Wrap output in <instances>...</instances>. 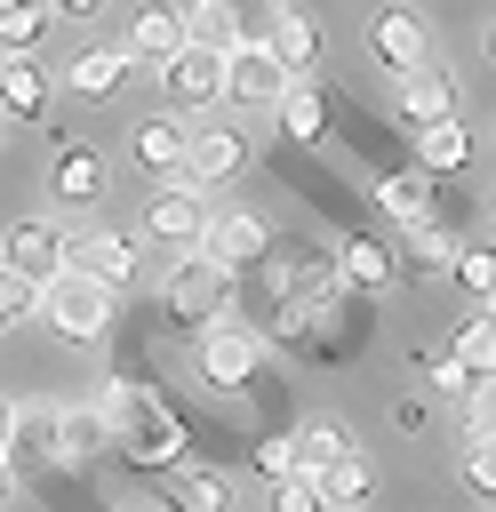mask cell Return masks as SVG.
<instances>
[{
  "label": "cell",
  "mask_w": 496,
  "mask_h": 512,
  "mask_svg": "<svg viewBox=\"0 0 496 512\" xmlns=\"http://www.w3.org/2000/svg\"><path fill=\"white\" fill-rule=\"evenodd\" d=\"M256 464H264V480H288V440H264Z\"/></svg>",
  "instance_id": "cell-39"
},
{
  "label": "cell",
  "mask_w": 496,
  "mask_h": 512,
  "mask_svg": "<svg viewBox=\"0 0 496 512\" xmlns=\"http://www.w3.org/2000/svg\"><path fill=\"white\" fill-rule=\"evenodd\" d=\"M168 496H176V512H232V472H216V464H168Z\"/></svg>",
  "instance_id": "cell-17"
},
{
  "label": "cell",
  "mask_w": 496,
  "mask_h": 512,
  "mask_svg": "<svg viewBox=\"0 0 496 512\" xmlns=\"http://www.w3.org/2000/svg\"><path fill=\"white\" fill-rule=\"evenodd\" d=\"M96 440H104V424H96L88 408H56V456H64V464H80Z\"/></svg>",
  "instance_id": "cell-33"
},
{
  "label": "cell",
  "mask_w": 496,
  "mask_h": 512,
  "mask_svg": "<svg viewBox=\"0 0 496 512\" xmlns=\"http://www.w3.org/2000/svg\"><path fill=\"white\" fill-rule=\"evenodd\" d=\"M256 368H264V336H256L240 312L208 320V336H200V376H208L216 392H232V384H248Z\"/></svg>",
  "instance_id": "cell-3"
},
{
  "label": "cell",
  "mask_w": 496,
  "mask_h": 512,
  "mask_svg": "<svg viewBox=\"0 0 496 512\" xmlns=\"http://www.w3.org/2000/svg\"><path fill=\"white\" fill-rule=\"evenodd\" d=\"M104 176H112V168H104V152H96V144H64V152H56V168H48V192H56L64 208H88V200L104 192Z\"/></svg>",
  "instance_id": "cell-13"
},
{
  "label": "cell",
  "mask_w": 496,
  "mask_h": 512,
  "mask_svg": "<svg viewBox=\"0 0 496 512\" xmlns=\"http://www.w3.org/2000/svg\"><path fill=\"white\" fill-rule=\"evenodd\" d=\"M256 48H264L288 80H304V72L320 64V24H312L304 8H272V16H264V32H256Z\"/></svg>",
  "instance_id": "cell-9"
},
{
  "label": "cell",
  "mask_w": 496,
  "mask_h": 512,
  "mask_svg": "<svg viewBox=\"0 0 496 512\" xmlns=\"http://www.w3.org/2000/svg\"><path fill=\"white\" fill-rule=\"evenodd\" d=\"M344 448H352V432H336V424H304V432L288 440V472H296V480H320Z\"/></svg>",
  "instance_id": "cell-23"
},
{
  "label": "cell",
  "mask_w": 496,
  "mask_h": 512,
  "mask_svg": "<svg viewBox=\"0 0 496 512\" xmlns=\"http://www.w3.org/2000/svg\"><path fill=\"white\" fill-rule=\"evenodd\" d=\"M224 296H232V272H216L200 248L176 256L168 280H160V304H168L176 320H224Z\"/></svg>",
  "instance_id": "cell-4"
},
{
  "label": "cell",
  "mask_w": 496,
  "mask_h": 512,
  "mask_svg": "<svg viewBox=\"0 0 496 512\" xmlns=\"http://www.w3.org/2000/svg\"><path fill=\"white\" fill-rule=\"evenodd\" d=\"M312 488H320V512H328V504L360 512V504H368V488H376V480H368V456H360V440H352V448H344V456H336V464H328Z\"/></svg>",
  "instance_id": "cell-21"
},
{
  "label": "cell",
  "mask_w": 496,
  "mask_h": 512,
  "mask_svg": "<svg viewBox=\"0 0 496 512\" xmlns=\"http://www.w3.org/2000/svg\"><path fill=\"white\" fill-rule=\"evenodd\" d=\"M272 112H280V128H288V136H304V144L328 128V104H320V88H312V80H288Z\"/></svg>",
  "instance_id": "cell-27"
},
{
  "label": "cell",
  "mask_w": 496,
  "mask_h": 512,
  "mask_svg": "<svg viewBox=\"0 0 496 512\" xmlns=\"http://www.w3.org/2000/svg\"><path fill=\"white\" fill-rule=\"evenodd\" d=\"M56 472V408H16V440H8V472Z\"/></svg>",
  "instance_id": "cell-19"
},
{
  "label": "cell",
  "mask_w": 496,
  "mask_h": 512,
  "mask_svg": "<svg viewBox=\"0 0 496 512\" xmlns=\"http://www.w3.org/2000/svg\"><path fill=\"white\" fill-rule=\"evenodd\" d=\"M136 160L144 168H184V120L176 112H152V120H136Z\"/></svg>",
  "instance_id": "cell-24"
},
{
  "label": "cell",
  "mask_w": 496,
  "mask_h": 512,
  "mask_svg": "<svg viewBox=\"0 0 496 512\" xmlns=\"http://www.w3.org/2000/svg\"><path fill=\"white\" fill-rule=\"evenodd\" d=\"M112 304H120V296H104L96 280L56 272V280H40V304H32V312H40V320H48L64 344H96V336L112 328Z\"/></svg>",
  "instance_id": "cell-1"
},
{
  "label": "cell",
  "mask_w": 496,
  "mask_h": 512,
  "mask_svg": "<svg viewBox=\"0 0 496 512\" xmlns=\"http://www.w3.org/2000/svg\"><path fill=\"white\" fill-rule=\"evenodd\" d=\"M8 496H16V472H8V464H0V504H8Z\"/></svg>",
  "instance_id": "cell-41"
},
{
  "label": "cell",
  "mask_w": 496,
  "mask_h": 512,
  "mask_svg": "<svg viewBox=\"0 0 496 512\" xmlns=\"http://www.w3.org/2000/svg\"><path fill=\"white\" fill-rule=\"evenodd\" d=\"M128 64H168L176 48H184V16L176 8H136V24H128Z\"/></svg>",
  "instance_id": "cell-18"
},
{
  "label": "cell",
  "mask_w": 496,
  "mask_h": 512,
  "mask_svg": "<svg viewBox=\"0 0 496 512\" xmlns=\"http://www.w3.org/2000/svg\"><path fill=\"white\" fill-rule=\"evenodd\" d=\"M144 232L192 256V248H200V232H208V192H192V184H168V192H152V200H144Z\"/></svg>",
  "instance_id": "cell-8"
},
{
  "label": "cell",
  "mask_w": 496,
  "mask_h": 512,
  "mask_svg": "<svg viewBox=\"0 0 496 512\" xmlns=\"http://www.w3.org/2000/svg\"><path fill=\"white\" fill-rule=\"evenodd\" d=\"M128 72H136V64H128V48H112V40H104V48H80L64 80H72L80 96H112V88H120Z\"/></svg>",
  "instance_id": "cell-22"
},
{
  "label": "cell",
  "mask_w": 496,
  "mask_h": 512,
  "mask_svg": "<svg viewBox=\"0 0 496 512\" xmlns=\"http://www.w3.org/2000/svg\"><path fill=\"white\" fill-rule=\"evenodd\" d=\"M64 272H80V280H96L104 296H120V288L136 280V240H128V232H80V240H64Z\"/></svg>",
  "instance_id": "cell-7"
},
{
  "label": "cell",
  "mask_w": 496,
  "mask_h": 512,
  "mask_svg": "<svg viewBox=\"0 0 496 512\" xmlns=\"http://www.w3.org/2000/svg\"><path fill=\"white\" fill-rule=\"evenodd\" d=\"M0 272H16V280H56L64 272V224L56 216H16L8 224V240H0Z\"/></svg>",
  "instance_id": "cell-6"
},
{
  "label": "cell",
  "mask_w": 496,
  "mask_h": 512,
  "mask_svg": "<svg viewBox=\"0 0 496 512\" xmlns=\"http://www.w3.org/2000/svg\"><path fill=\"white\" fill-rule=\"evenodd\" d=\"M368 48L384 56V72H424V64H432V32H424V16H408V8H376V16H368Z\"/></svg>",
  "instance_id": "cell-10"
},
{
  "label": "cell",
  "mask_w": 496,
  "mask_h": 512,
  "mask_svg": "<svg viewBox=\"0 0 496 512\" xmlns=\"http://www.w3.org/2000/svg\"><path fill=\"white\" fill-rule=\"evenodd\" d=\"M456 280H464L472 296H488V280H496V256H488V248H456Z\"/></svg>",
  "instance_id": "cell-36"
},
{
  "label": "cell",
  "mask_w": 496,
  "mask_h": 512,
  "mask_svg": "<svg viewBox=\"0 0 496 512\" xmlns=\"http://www.w3.org/2000/svg\"><path fill=\"white\" fill-rule=\"evenodd\" d=\"M272 280H280V296H288V304H304V312H312V304L328 296V280H336V272H328V256H320V248H288V256L272 264Z\"/></svg>",
  "instance_id": "cell-20"
},
{
  "label": "cell",
  "mask_w": 496,
  "mask_h": 512,
  "mask_svg": "<svg viewBox=\"0 0 496 512\" xmlns=\"http://www.w3.org/2000/svg\"><path fill=\"white\" fill-rule=\"evenodd\" d=\"M280 88H288V72H280L256 40H240V48L224 56V96H232V104H280Z\"/></svg>",
  "instance_id": "cell-12"
},
{
  "label": "cell",
  "mask_w": 496,
  "mask_h": 512,
  "mask_svg": "<svg viewBox=\"0 0 496 512\" xmlns=\"http://www.w3.org/2000/svg\"><path fill=\"white\" fill-rule=\"evenodd\" d=\"M400 112H408L416 128H440V120H456V80H448L440 64H424V72H400Z\"/></svg>",
  "instance_id": "cell-15"
},
{
  "label": "cell",
  "mask_w": 496,
  "mask_h": 512,
  "mask_svg": "<svg viewBox=\"0 0 496 512\" xmlns=\"http://www.w3.org/2000/svg\"><path fill=\"white\" fill-rule=\"evenodd\" d=\"M8 440H16V400L0 392V464H8Z\"/></svg>",
  "instance_id": "cell-40"
},
{
  "label": "cell",
  "mask_w": 496,
  "mask_h": 512,
  "mask_svg": "<svg viewBox=\"0 0 496 512\" xmlns=\"http://www.w3.org/2000/svg\"><path fill=\"white\" fill-rule=\"evenodd\" d=\"M160 88H168L176 104H192V112H216V96H224V56L176 48V56L160 64Z\"/></svg>",
  "instance_id": "cell-11"
},
{
  "label": "cell",
  "mask_w": 496,
  "mask_h": 512,
  "mask_svg": "<svg viewBox=\"0 0 496 512\" xmlns=\"http://www.w3.org/2000/svg\"><path fill=\"white\" fill-rule=\"evenodd\" d=\"M472 160V136L456 128V120H440V128H416V168L424 176H456Z\"/></svg>",
  "instance_id": "cell-25"
},
{
  "label": "cell",
  "mask_w": 496,
  "mask_h": 512,
  "mask_svg": "<svg viewBox=\"0 0 496 512\" xmlns=\"http://www.w3.org/2000/svg\"><path fill=\"white\" fill-rule=\"evenodd\" d=\"M432 384H440V392H448V400H456V392H464V384H472V376H464V368H456V360H448V352H440V360H432Z\"/></svg>",
  "instance_id": "cell-38"
},
{
  "label": "cell",
  "mask_w": 496,
  "mask_h": 512,
  "mask_svg": "<svg viewBox=\"0 0 496 512\" xmlns=\"http://www.w3.org/2000/svg\"><path fill=\"white\" fill-rule=\"evenodd\" d=\"M128 448H136V464H184V432H176V416L160 408V400H144L136 416H128Z\"/></svg>",
  "instance_id": "cell-16"
},
{
  "label": "cell",
  "mask_w": 496,
  "mask_h": 512,
  "mask_svg": "<svg viewBox=\"0 0 496 512\" xmlns=\"http://www.w3.org/2000/svg\"><path fill=\"white\" fill-rule=\"evenodd\" d=\"M112 512H136V504H112Z\"/></svg>",
  "instance_id": "cell-42"
},
{
  "label": "cell",
  "mask_w": 496,
  "mask_h": 512,
  "mask_svg": "<svg viewBox=\"0 0 496 512\" xmlns=\"http://www.w3.org/2000/svg\"><path fill=\"white\" fill-rule=\"evenodd\" d=\"M48 104V80L32 56H0V112H40Z\"/></svg>",
  "instance_id": "cell-29"
},
{
  "label": "cell",
  "mask_w": 496,
  "mask_h": 512,
  "mask_svg": "<svg viewBox=\"0 0 496 512\" xmlns=\"http://www.w3.org/2000/svg\"><path fill=\"white\" fill-rule=\"evenodd\" d=\"M48 16H56V8H16V0H8V8H0V56H32V40L48 32Z\"/></svg>",
  "instance_id": "cell-31"
},
{
  "label": "cell",
  "mask_w": 496,
  "mask_h": 512,
  "mask_svg": "<svg viewBox=\"0 0 496 512\" xmlns=\"http://www.w3.org/2000/svg\"><path fill=\"white\" fill-rule=\"evenodd\" d=\"M184 16V48H200V56H232L248 32H240V8H224V0H192V8H176Z\"/></svg>",
  "instance_id": "cell-14"
},
{
  "label": "cell",
  "mask_w": 496,
  "mask_h": 512,
  "mask_svg": "<svg viewBox=\"0 0 496 512\" xmlns=\"http://www.w3.org/2000/svg\"><path fill=\"white\" fill-rule=\"evenodd\" d=\"M336 264H344V280H352V288H384V280H392V256H384L376 240H344V256H336Z\"/></svg>",
  "instance_id": "cell-32"
},
{
  "label": "cell",
  "mask_w": 496,
  "mask_h": 512,
  "mask_svg": "<svg viewBox=\"0 0 496 512\" xmlns=\"http://www.w3.org/2000/svg\"><path fill=\"white\" fill-rule=\"evenodd\" d=\"M448 360L472 376V384H488V368H496V320L488 312H472L464 328H456V344H448Z\"/></svg>",
  "instance_id": "cell-26"
},
{
  "label": "cell",
  "mask_w": 496,
  "mask_h": 512,
  "mask_svg": "<svg viewBox=\"0 0 496 512\" xmlns=\"http://www.w3.org/2000/svg\"><path fill=\"white\" fill-rule=\"evenodd\" d=\"M456 480H464L472 496H488V488H496V464H488V440H464V448H456Z\"/></svg>",
  "instance_id": "cell-34"
},
{
  "label": "cell",
  "mask_w": 496,
  "mask_h": 512,
  "mask_svg": "<svg viewBox=\"0 0 496 512\" xmlns=\"http://www.w3.org/2000/svg\"><path fill=\"white\" fill-rule=\"evenodd\" d=\"M272 512H320V488L288 472V480H272Z\"/></svg>",
  "instance_id": "cell-37"
},
{
  "label": "cell",
  "mask_w": 496,
  "mask_h": 512,
  "mask_svg": "<svg viewBox=\"0 0 496 512\" xmlns=\"http://www.w3.org/2000/svg\"><path fill=\"white\" fill-rule=\"evenodd\" d=\"M456 248H464V240H456L448 224H416V232H408V272H440V264H456Z\"/></svg>",
  "instance_id": "cell-30"
},
{
  "label": "cell",
  "mask_w": 496,
  "mask_h": 512,
  "mask_svg": "<svg viewBox=\"0 0 496 512\" xmlns=\"http://www.w3.org/2000/svg\"><path fill=\"white\" fill-rule=\"evenodd\" d=\"M248 168V136H240V120H200V128H184V168H176V184H192V192H216V184H232Z\"/></svg>",
  "instance_id": "cell-2"
},
{
  "label": "cell",
  "mask_w": 496,
  "mask_h": 512,
  "mask_svg": "<svg viewBox=\"0 0 496 512\" xmlns=\"http://www.w3.org/2000/svg\"><path fill=\"white\" fill-rule=\"evenodd\" d=\"M32 304H40V288H32V280H16V272H0V336H8Z\"/></svg>",
  "instance_id": "cell-35"
},
{
  "label": "cell",
  "mask_w": 496,
  "mask_h": 512,
  "mask_svg": "<svg viewBox=\"0 0 496 512\" xmlns=\"http://www.w3.org/2000/svg\"><path fill=\"white\" fill-rule=\"evenodd\" d=\"M376 208H384L392 224H408V232L432 224V192H424V176H384V184H376Z\"/></svg>",
  "instance_id": "cell-28"
},
{
  "label": "cell",
  "mask_w": 496,
  "mask_h": 512,
  "mask_svg": "<svg viewBox=\"0 0 496 512\" xmlns=\"http://www.w3.org/2000/svg\"><path fill=\"white\" fill-rule=\"evenodd\" d=\"M200 256H208L216 272H248V264H264V256H272V224H264L256 208H224V216H208Z\"/></svg>",
  "instance_id": "cell-5"
}]
</instances>
